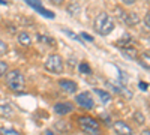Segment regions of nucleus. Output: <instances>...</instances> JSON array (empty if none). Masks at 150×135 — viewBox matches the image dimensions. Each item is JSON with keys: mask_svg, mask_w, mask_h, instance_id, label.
<instances>
[{"mask_svg": "<svg viewBox=\"0 0 150 135\" xmlns=\"http://www.w3.org/2000/svg\"><path fill=\"white\" fill-rule=\"evenodd\" d=\"M93 29L98 35L108 36L112 30H114V20H112V17H110L107 12H101V14H98V17L95 18Z\"/></svg>", "mask_w": 150, "mask_h": 135, "instance_id": "nucleus-1", "label": "nucleus"}, {"mask_svg": "<svg viewBox=\"0 0 150 135\" xmlns=\"http://www.w3.org/2000/svg\"><path fill=\"white\" fill-rule=\"evenodd\" d=\"M5 81H6V86H8L12 92H21V90L24 89V86H26V80H24L23 74H21L18 69H14V71L6 72Z\"/></svg>", "mask_w": 150, "mask_h": 135, "instance_id": "nucleus-2", "label": "nucleus"}, {"mask_svg": "<svg viewBox=\"0 0 150 135\" xmlns=\"http://www.w3.org/2000/svg\"><path fill=\"white\" fill-rule=\"evenodd\" d=\"M45 69L48 72H51V74H62L65 71V63H63V59H62L59 54H50L45 60V63H44Z\"/></svg>", "mask_w": 150, "mask_h": 135, "instance_id": "nucleus-3", "label": "nucleus"}, {"mask_svg": "<svg viewBox=\"0 0 150 135\" xmlns=\"http://www.w3.org/2000/svg\"><path fill=\"white\" fill-rule=\"evenodd\" d=\"M114 14H116L114 17H117L123 24H126V26L134 27V26H137V24L140 23V17H138L137 12H126L125 9H122L120 6H117L114 9Z\"/></svg>", "mask_w": 150, "mask_h": 135, "instance_id": "nucleus-4", "label": "nucleus"}, {"mask_svg": "<svg viewBox=\"0 0 150 135\" xmlns=\"http://www.w3.org/2000/svg\"><path fill=\"white\" fill-rule=\"evenodd\" d=\"M78 125L87 134H98L99 132V122L93 117H89V116L78 117Z\"/></svg>", "mask_w": 150, "mask_h": 135, "instance_id": "nucleus-5", "label": "nucleus"}, {"mask_svg": "<svg viewBox=\"0 0 150 135\" xmlns=\"http://www.w3.org/2000/svg\"><path fill=\"white\" fill-rule=\"evenodd\" d=\"M75 102H77L78 107L84 108V110H92L95 107V102H93V98L90 96L89 92H83V93H78L75 96Z\"/></svg>", "mask_w": 150, "mask_h": 135, "instance_id": "nucleus-6", "label": "nucleus"}, {"mask_svg": "<svg viewBox=\"0 0 150 135\" xmlns=\"http://www.w3.org/2000/svg\"><path fill=\"white\" fill-rule=\"evenodd\" d=\"M112 128L117 135H132V128L123 120H116L112 123Z\"/></svg>", "mask_w": 150, "mask_h": 135, "instance_id": "nucleus-7", "label": "nucleus"}, {"mask_svg": "<svg viewBox=\"0 0 150 135\" xmlns=\"http://www.w3.org/2000/svg\"><path fill=\"white\" fill-rule=\"evenodd\" d=\"M74 111V105L71 102H59L54 105V113L59 116H66Z\"/></svg>", "mask_w": 150, "mask_h": 135, "instance_id": "nucleus-8", "label": "nucleus"}, {"mask_svg": "<svg viewBox=\"0 0 150 135\" xmlns=\"http://www.w3.org/2000/svg\"><path fill=\"white\" fill-rule=\"evenodd\" d=\"M59 86H60V89L66 93H75L78 90V84L72 80H60Z\"/></svg>", "mask_w": 150, "mask_h": 135, "instance_id": "nucleus-9", "label": "nucleus"}, {"mask_svg": "<svg viewBox=\"0 0 150 135\" xmlns=\"http://www.w3.org/2000/svg\"><path fill=\"white\" fill-rule=\"evenodd\" d=\"M26 2H27L30 6H33L38 12H41V14L47 15V18H54V17H56L53 12H50V11H47V9H44V8L41 6V2H39V0H26Z\"/></svg>", "mask_w": 150, "mask_h": 135, "instance_id": "nucleus-10", "label": "nucleus"}, {"mask_svg": "<svg viewBox=\"0 0 150 135\" xmlns=\"http://www.w3.org/2000/svg\"><path fill=\"white\" fill-rule=\"evenodd\" d=\"M137 60H138L140 65H141L144 69H150V50H146L144 53H141Z\"/></svg>", "mask_w": 150, "mask_h": 135, "instance_id": "nucleus-11", "label": "nucleus"}, {"mask_svg": "<svg viewBox=\"0 0 150 135\" xmlns=\"http://www.w3.org/2000/svg\"><path fill=\"white\" fill-rule=\"evenodd\" d=\"M12 116V107L3 101V99H0V117H11Z\"/></svg>", "mask_w": 150, "mask_h": 135, "instance_id": "nucleus-12", "label": "nucleus"}, {"mask_svg": "<svg viewBox=\"0 0 150 135\" xmlns=\"http://www.w3.org/2000/svg\"><path fill=\"white\" fill-rule=\"evenodd\" d=\"M122 53H123L125 57L129 59V60H137V59H138V53H137V50L134 47H125V48H122Z\"/></svg>", "mask_w": 150, "mask_h": 135, "instance_id": "nucleus-13", "label": "nucleus"}, {"mask_svg": "<svg viewBox=\"0 0 150 135\" xmlns=\"http://www.w3.org/2000/svg\"><path fill=\"white\" fill-rule=\"evenodd\" d=\"M18 42L23 45V47H30L32 45V38L27 32H21L18 33Z\"/></svg>", "mask_w": 150, "mask_h": 135, "instance_id": "nucleus-14", "label": "nucleus"}, {"mask_svg": "<svg viewBox=\"0 0 150 135\" xmlns=\"http://www.w3.org/2000/svg\"><path fill=\"white\" fill-rule=\"evenodd\" d=\"M66 11H68V14H69V15H72V17H78L80 11H81L80 3H77V2H72V3H71V5L66 8Z\"/></svg>", "mask_w": 150, "mask_h": 135, "instance_id": "nucleus-15", "label": "nucleus"}, {"mask_svg": "<svg viewBox=\"0 0 150 135\" xmlns=\"http://www.w3.org/2000/svg\"><path fill=\"white\" fill-rule=\"evenodd\" d=\"M95 93L101 98L102 99V104H108L110 101H111V95L108 93V92H105V90H101V89H95Z\"/></svg>", "mask_w": 150, "mask_h": 135, "instance_id": "nucleus-16", "label": "nucleus"}, {"mask_svg": "<svg viewBox=\"0 0 150 135\" xmlns=\"http://www.w3.org/2000/svg\"><path fill=\"white\" fill-rule=\"evenodd\" d=\"M131 39H132V38H131V35H125V36H122V38L116 42V45H117V47H120V48L129 47V45H131V42H132Z\"/></svg>", "mask_w": 150, "mask_h": 135, "instance_id": "nucleus-17", "label": "nucleus"}, {"mask_svg": "<svg viewBox=\"0 0 150 135\" xmlns=\"http://www.w3.org/2000/svg\"><path fill=\"white\" fill-rule=\"evenodd\" d=\"M38 41L39 42H44L50 47H56V39L53 38H48V36H44V35H38Z\"/></svg>", "mask_w": 150, "mask_h": 135, "instance_id": "nucleus-18", "label": "nucleus"}, {"mask_svg": "<svg viewBox=\"0 0 150 135\" xmlns=\"http://www.w3.org/2000/svg\"><path fill=\"white\" fill-rule=\"evenodd\" d=\"M62 32H63L66 36H69V38H72V39H75V41H78L80 44H83V45H84V41H81L80 36H78V35H75L74 32H71V30H68V29H62Z\"/></svg>", "mask_w": 150, "mask_h": 135, "instance_id": "nucleus-19", "label": "nucleus"}, {"mask_svg": "<svg viewBox=\"0 0 150 135\" xmlns=\"http://www.w3.org/2000/svg\"><path fill=\"white\" fill-rule=\"evenodd\" d=\"M78 71H80V72H83V74H92V69H90V66L87 65L86 62H81V63L78 65Z\"/></svg>", "mask_w": 150, "mask_h": 135, "instance_id": "nucleus-20", "label": "nucleus"}, {"mask_svg": "<svg viewBox=\"0 0 150 135\" xmlns=\"http://www.w3.org/2000/svg\"><path fill=\"white\" fill-rule=\"evenodd\" d=\"M134 120H135V122H138L140 125H144V116H143V113L135 111V113H134Z\"/></svg>", "mask_w": 150, "mask_h": 135, "instance_id": "nucleus-21", "label": "nucleus"}, {"mask_svg": "<svg viewBox=\"0 0 150 135\" xmlns=\"http://www.w3.org/2000/svg\"><path fill=\"white\" fill-rule=\"evenodd\" d=\"M6 72H8V65H6V62L0 60V77H3Z\"/></svg>", "mask_w": 150, "mask_h": 135, "instance_id": "nucleus-22", "label": "nucleus"}, {"mask_svg": "<svg viewBox=\"0 0 150 135\" xmlns=\"http://www.w3.org/2000/svg\"><path fill=\"white\" fill-rule=\"evenodd\" d=\"M6 53H8V45L0 39V56H5Z\"/></svg>", "mask_w": 150, "mask_h": 135, "instance_id": "nucleus-23", "label": "nucleus"}, {"mask_svg": "<svg viewBox=\"0 0 150 135\" xmlns=\"http://www.w3.org/2000/svg\"><path fill=\"white\" fill-rule=\"evenodd\" d=\"M0 132H2V135H20V132L14 129H2Z\"/></svg>", "mask_w": 150, "mask_h": 135, "instance_id": "nucleus-24", "label": "nucleus"}, {"mask_svg": "<svg viewBox=\"0 0 150 135\" xmlns=\"http://www.w3.org/2000/svg\"><path fill=\"white\" fill-rule=\"evenodd\" d=\"M65 125V122H57V123H56V128L57 129H60V131H69V126H63Z\"/></svg>", "mask_w": 150, "mask_h": 135, "instance_id": "nucleus-25", "label": "nucleus"}, {"mask_svg": "<svg viewBox=\"0 0 150 135\" xmlns=\"http://www.w3.org/2000/svg\"><path fill=\"white\" fill-rule=\"evenodd\" d=\"M144 24H146V27L147 29H150V11L146 14V17H144Z\"/></svg>", "mask_w": 150, "mask_h": 135, "instance_id": "nucleus-26", "label": "nucleus"}, {"mask_svg": "<svg viewBox=\"0 0 150 135\" xmlns=\"http://www.w3.org/2000/svg\"><path fill=\"white\" fill-rule=\"evenodd\" d=\"M81 38H84L86 41H89V42H93V36L87 35V33H81Z\"/></svg>", "mask_w": 150, "mask_h": 135, "instance_id": "nucleus-27", "label": "nucleus"}, {"mask_svg": "<svg viewBox=\"0 0 150 135\" xmlns=\"http://www.w3.org/2000/svg\"><path fill=\"white\" fill-rule=\"evenodd\" d=\"M48 2H50V3H51V5H56V6H60V5H63V2H65V0H48Z\"/></svg>", "mask_w": 150, "mask_h": 135, "instance_id": "nucleus-28", "label": "nucleus"}, {"mask_svg": "<svg viewBox=\"0 0 150 135\" xmlns=\"http://www.w3.org/2000/svg\"><path fill=\"white\" fill-rule=\"evenodd\" d=\"M122 2H123L125 5H134V3L137 2V0H122Z\"/></svg>", "mask_w": 150, "mask_h": 135, "instance_id": "nucleus-29", "label": "nucleus"}, {"mask_svg": "<svg viewBox=\"0 0 150 135\" xmlns=\"http://www.w3.org/2000/svg\"><path fill=\"white\" fill-rule=\"evenodd\" d=\"M140 135H150V129H144V131H141Z\"/></svg>", "mask_w": 150, "mask_h": 135, "instance_id": "nucleus-30", "label": "nucleus"}, {"mask_svg": "<svg viewBox=\"0 0 150 135\" xmlns=\"http://www.w3.org/2000/svg\"><path fill=\"white\" fill-rule=\"evenodd\" d=\"M45 135H56V134H54L53 131H50V129H48V131H45Z\"/></svg>", "mask_w": 150, "mask_h": 135, "instance_id": "nucleus-31", "label": "nucleus"}, {"mask_svg": "<svg viewBox=\"0 0 150 135\" xmlns=\"http://www.w3.org/2000/svg\"><path fill=\"white\" fill-rule=\"evenodd\" d=\"M141 87H143V90H146L147 89V84L146 83H141Z\"/></svg>", "mask_w": 150, "mask_h": 135, "instance_id": "nucleus-32", "label": "nucleus"}, {"mask_svg": "<svg viewBox=\"0 0 150 135\" xmlns=\"http://www.w3.org/2000/svg\"><path fill=\"white\" fill-rule=\"evenodd\" d=\"M146 2H147V3H149V5H150V0H146Z\"/></svg>", "mask_w": 150, "mask_h": 135, "instance_id": "nucleus-33", "label": "nucleus"}]
</instances>
